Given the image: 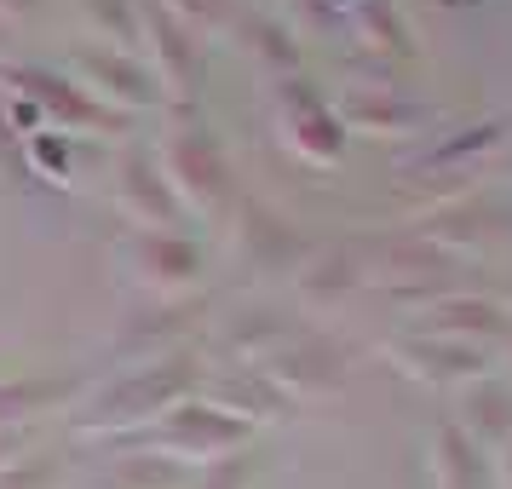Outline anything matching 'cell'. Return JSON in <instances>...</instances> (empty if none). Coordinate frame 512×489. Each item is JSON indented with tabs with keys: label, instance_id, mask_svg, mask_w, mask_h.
I'll list each match as a JSON object with an SVG mask.
<instances>
[{
	"label": "cell",
	"instance_id": "obj_1",
	"mask_svg": "<svg viewBox=\"0 0 512 489\" xmlns=\"http://www.w3.org/2000/svg\"><path fill=\"white\" fill-rule=\"evenodd\" d=\"M190 374L196 369H190L185 357H150L139 374L116 380V386L81 415V432H93V426L98 432H121V426H139V420H162L173 403H185Z\"/></svg>",
	"mask_w": 512,
	"mask_h": 489
},
{
	"label": "cell",
	"instance_id": "obj_2",
	"mask_svg": "<svg viewBox=\"0 0 512 489\" xmlns=\"http://www.w3.org/2000/svg\"><path fill=\"white\" fill-rule=\"evenodd\" d=\"M162 173H167V185H173V196L190 202V208H202V213H213L231 196L225 150H219L213 133H202V127H185V133H173V139L162 144Z\"/></svg>",
	"mask_w": 512,
	"mask_h": 489
},
{
	"label": "cell",
	"instance_id": "obj_3",
	"mask_svg": "<svg viewBox=\"0 0 512 489\" xmlns=\"http://www.w3.org/2000/svg\"><path fill=\"white\" fill-rule=\"evenodd\" d=\"M139 24L150 29L144 41H150V52H156V64H150L156 81H167L173 93H196V87H202V70H208V64H202V35H196L190 24H179L162 0H144Z\"/></svg>",
	"mask_w": 512,
	"mask_h": 489
},
{
	"label": "cell",
	"instance_id": "obj_4",
	"mask_svg": "<svg viewBox=\"0 0 512 489\" xmlns=\"http://www.w3.org/2000/svg\"><path fill=\"white\" fill-rule=\"evenodd\" d=\"M248 432L254 426L231 409H219V403H173L156 426V438L167 449H190V455H231Z\"/></svg>",
	"mask_w": 512,
	"mask_h": 489
},
{
	"label": "cell",
	"instance_id": "obj_5",
	"mask_svg": "<svg viewBox=\"0 0 512 489\" xmlns=\"http://www.w3.org/2000/svg\"><path fill=\"white\" fill-rule=\"evenodd\" d=\"M282 127H288V144L311 156V162H328V156H340V144H346V121L328 110L323 98L311 93L305 81H282Z\"/></svg>",
	"mask_w": 512,
	"mask_h": 489
},
{
	"label": "cell",
	"instance_id": "obj_6",
	"mask_svg": "<svg viewBox=\"0 0 512 489\" xmlns=\"http://www.w3.org/2000/svg\"><path fill=\"white\" fill-rule=\"evenodd\" d=\"M397 369L420 374V380H432V386H466V380H484V357L461 340H438V334H426V340H397L392 346Z\"/></svg>",
	"mask_w": 512,
	"mask_h": 489
},
{
	"label": "cell",
	"instance_id": "obj_7",
	"mask_svg": "<svg viewBox=\"0 0 512 489\" xmlns=\"http://www.w3.org/2000/svg\"><path fill=\"white\" fill-rule=\"evenodd\" d=\"M6 81L18 87V93L35 98V110H47L52 121H64V127H81V121H98V127H110V110L93 104V98L81 93V81H64V75L52 70H6Z\"/></svg>",
	"mask_w": 512,
	"mask_h": 489
},
{
	"label": "cell",
	"instance_id": "obj_8",
	"mask_svg": "<svg viewBox=\"0 0 512 489\" xmlns=\"http://www.w3.org/2000/svg\"><path fill=\"white\" fill-rule=\"evenodd\" d=\"M259 374L282 397L288 392H328V386L346 380V357H340V346H294V351H271Z\"/></svg>",
	"mask_w": 512,
	"mask_h": 489
},
{
	"label": "cell",
	"instance_id": "obj_9",
	"mask_svg": "<svg viewBox=\"0 0 512 489\" xmlns=\"http://www.w3.org/2000/svg\"><path fill=\"white\" fill-rule=\"evenodd\" d=\"M75 64L93 75V87L98 93H110L116 104H150L156 98V70H144L133 52H116V47H87V52H75Z\"/></svg>",
	"mask_w": 512,
	"mask_h": 489
},
{
	"label": "cell",
	"instance_id": "obj_10",
	"mask_svg": "<svg viewBox=\"0 0 512 489\" xmlns=\"http://www.w3.org/2000/svg\"><path fill=\"white\" fill-rule=\"evenodd\" d=\"M133 259H139V277L156 282V288H185L202 271V248L173 231H144L133 242Z\"/></svg>",
	"mask_w": 512,
	"mask_h": 489
},
{
	"label": "cell",
	"instance_id": "obj_11",
	"mask_svg": "<svg viewBox=\"0 0 512 489\" xmlns=\"http://www.w3.org/2000/svg\"><path fill=\"white\" fill-rule=\"evenodd\" d=\"M121 196H127V208L144 213V219H156V225H167V219H179V196H173V185H167L162 162H144V156H133V162H121Z\"/></svg>",
	"mask_w": 512,
	"mask_h": 489
},
{
	"label": "cell",
	"instance_id": "obj_12",
	"mask_svg": "<svg viewBox=\"0 0 512 489\" xmlns=\"http://www.w3.org/2000/svg\"><path fill=\"white\" fill-rule=\"evenodd\" d=\"M185 484H190L185 461H173L167 449H127L104 472V489H185Z\"/></svg>",
	"mask_w": 512,
	"mask_h": 489
},
{
	"label": "cell",
	"instance_id": "obj_13",
	"mask_svg": "<svg viewBox=\"0 0 512 489\" xmlns=\"http://www.w3.org/2000/svg\"><path fill=\"white\" fill-rule=\"evenodd\" d=\"M507 328V311L495 300H443L432 305V317H426V334H438V340H461L466 346V334H501Z\"/></svg>",
	"mask_w": 512,
	"mask_h": 489
},
{
	"label": "cell",
	"instance_id": "obj_14",
	"mask_svg": "<svg viewBox=\"0 0 512 489\" xmlns=\"http://www.w3.org/2000/svg\"><path fill=\"white\" fill-rule=\"evenodd\" d=\"M438 484L443 489H484V466L472 455V432L461 420L438 426Z\"/></svg>",
	"mask_w": 512,
	"mask_h": 489
},
{
	"label": "cell",
	"instance_id": "obj_15",
	"mask_svg": "<svg viewBox=\"0 0 512 489\" xmlns=\"http://www.w3.org/2000/svg\"><path fill=\"white\" fill-rule=\"evenodd\" d=\"M340 121L346 127H386V133H409V127H420V104H409V98H392V93H351L346 110H340Z\"/></svg>",
	"mask_w": 512,
	"mask_h": 489
},
{
	"label": "cell",
	"instance_id": "obj_16",
	"mask_svg": "<svg viewBox=\"0 0 512 489\" xmlns=\"http://www.w3.org/2000/svg\"><path fill=\"white\" fill-rule=\"evenodd\" d=\"M466 432H478L489 443H507L512 438V392L495 386V380H478L466 392Z\"/></svg>",
	"mask_w": 512,
	"mask_h": 489
},
{
	"label": "cell",
	"instance_id": "obj_17",
	"mask_svg": "<svg viewBox=\"0 0 512 489\" xmlns=\"http://www.w3.org/2000/svg\"><path fill=\"white\" fill-rule=\"evenodd\" d=\"M242 231H248V254H254V265H294V259H305V242L282 219H271V213L248 208V219H242Z\"/></svg>",
	"mask_w": 512,
	"mask_h": 489
},
{
	"label": "cell",
	"instance_id": "obj_18",
	"mask_svg": "<svg viewBox=\"0 0 512 489\" xmlns=\"http://www.w3.org/2000/svg\"><path fill=\"white\" fill-rule=\"evenodd\" d=\"M357 277H363V265H351V254H323V259H311V265H300V294L305 300L346 294Z\"/></svg>",
	"mask_w": 512,
	"mask_h": 489
},
{
	"label": "cell",
	"instance_id": "obj_19",
	"mask_svg": "<svg viewBox=\"0 0 512 489\" xmlns=\"http://www.w3.org/2000/svg\"><path fill=\"white\" fill-rule=\"evenodd\" d=\"M236 29H242L248 52H259L271 70H294V64H300V52H294V41H288L282 24H271V18H236Z\"/></svg>",
	"mask_w": 512,
	"mask_h": 489
},
{
	"label": "cell",
	"instance_id": "obj_20",
	"mask_svg": "<svg viewBox=\"0 0 512 489\" xmlns=\"http://www.w3.org/2000/svg\"><path fill=\"white\" fill-rule=\"evenodd\" d=\"M162 6L179 18V24L196 29V35H208V29L231 24V0H162Z\"/></svg>",
	"mask_w": 512,
	"mask_h": 489
},
{
	"label": "cell",
	"instance_id": "obj_21",
	"mask_svg": "<svg viewBox=\"0 0 512 489\" xmlns=\"http://www.w3.org/2000/svg\"><path fill=\"white\" fill-rule=\"evenodd\" d=\"M81 6L104 24V35H116L121 47L133 41V29H139V0H81Z\"/></svg>",
	"mask_w": 512,
	"mask_h": 489
},
{
	"label": "cell",
	"instance_id": "obj_22",
	"mask_svg": "<svg viewBox=\"0 0 512 489\" xmlns=\"http://www.w3.org/2000/svg\"><path fill=\"white\" fill-rule=\"evenodd\" d=\"M29 156H35L41 167H52V179H70V144H64V139L35 133V139H29Z\"/></svg>",
	"mask_w": 512,
	"mask_h": 489
},
{
	"label": "cell",
	"instance_id": "obj_23",
	"mask_svg": "<svg viewBox=\"0 0 512 489\" xmlns=\"http://www.w3.org/2000/svg\"><path fill=\"white\" fill-rule=\"evenodd\" d=\"M208 489H242V466H236V461H225V466H219V472L208 478Z\"/></svg>",
	"mask_w": 512,
	"mask_h": 489
},
{
	"label": "cell",
	"instance_id": "obj_24",
	"mask_svg": "<svg viewBox=\"0 0 512 489\" xmlns=\"http://www.w3.org/2000/svg\"><path fill=\"white\" fill-rule=\"evenodd\" d=\"M35 6H41V0H0V18H24Z\"/></svg>",
	"mask_w": 512,
	"mask_h": 489
},
{
	"label": "cell",
	"instance_id": "obj_25",
	"mask_svg": "<svg viewBox=\"0 0 512 489\" xmlns=\"http://www.w3.org/2000/svg\"><path fill=\"white\" fill-rule=\"evenodd\" d=\"M495 449H501V478H507V489H512V438L495 443Z\"/></svg>",
	"mask_w": 512,
	"mask_h": 489
}]
</instances>
